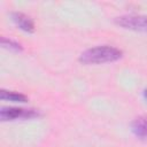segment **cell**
Here are the masks:
<instances>
[{"mask_svg":"<svg viewBox=\"0 0 147 147\" xmlns=\"http://www.w3.org/2000/svg\"><path fill=\"white\" fill-rule=\"evenodd\" d=\"M117 26L126 30L139 31L147 33V16L146 15H122L114 20Z\"/></svg>","mask_w":147,"mask_h":147,"instance_id":"3957f363","label":"cell"},{"mask_svg":"<svg viewBox=\"0 0 147 147\" xmlns=\"http://www.w3.org/2000/svg\"><path fill=\"white\" fill-rule=\"evenodd\" d=\"M0 99L2 101H10V102H18V103H24L29 101V98L25 94L16 91L3 90V88L0 91Z\"/></svg>","mask_w":147,"mask_h":147,"instance_id":"8992f818","label":"cell"},{"mask_svg":"<svg viewBox=\"0 0 147 147\" xmlns=\"http://www.w3.org/2000/svg\"><path fill=\"white\" fill-rule=\"evenodd\" d=\"M40 113L37 109H25L20 107H2L0 109V119L2 122L16 119H32L39 117Z\"/></svg>","mask_w":147,"mask_h":147,"instance_id":"7a4b0ae2","label":"cell"},{"mask_svg":"<svg viewBox=\"0 0 147 147\" xmlns=\"http://www.w3.org/2000/svg\"><path fill=\"white\" fill-rule=\"evenodd\" d=\"M131 131L140 140H147V115H141L131 122Z\"/></svg>","mask_w":147,"mask_h":147,"instance_id":"5b68a950","label":"cell"},{"mask_svg":"<svg viewBox=\"0 0 147 147\" xmlns=\"http://www.w3.org/2000/svg\"><path fill=\"white\" fill-rule=\"evenodd\" d=\"M122 56H123V52L119 48L109 45H101L84 51L79 55L78 61L86 65L102 64V63H110L118 61L119 59H122Z\"/></svg>","mask_w":147,"mask_h":147,"instance_id":"6da1fadb","label":"cell"},{"mask_svg":"<svg viewBox=\"0 0 147 147\" xmlns=\"http://www.w3.org/2000/svg\"><path fill=\"white\" fill-rule=\"evenodd\" d=\"M10 17H11V21L15 23V25L18 29H21L22 31L28 32V33H33L34 32L36 25H34L33 20L31 17H29L28 15H25L24 13L11 11L10 13Z\"/></svg>","mask_w":147,"mask_h":147,"instance_id":"277c9868","label":"cell"},{"mask_svg":"<svg viewBox=\"0 0 147 147\" xmlns=\"http://www.w3.org/2000/svg\"><path fill=\"white\" fill-rule=\"evenodd\" d=\"M1 46L8 51H11V52H22L23 51V46L22 44H20L18 41L16 40H13L10 38H6V37H1Z\"/></svg>","mask_w":147,"mask_h":147,"instance_id":"52a82bcc","label":"cell"},{"mask_svg":"<svg viewBox=\"0 0 147 147\" xmlns=\"http://www.w3.org/2000/svg\"><path fill=\"white\" fill-rule=\"evenodd\" d=\"M144 98H145V100L147 101V88L144 90Z\"/></svg>","mask_w":147,"mask_h":147,"instance_id":"ba28073f","label":"cell"}]
</instances>
